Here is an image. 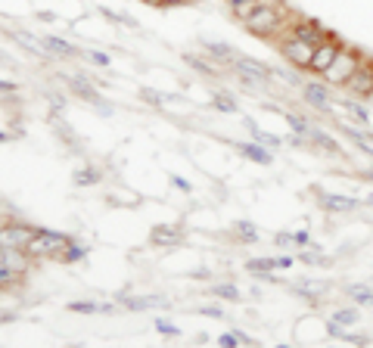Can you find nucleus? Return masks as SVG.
Here are the masks:
<instances>
[{
	"mask_svg": "<svg viewBox=\"0 0 373 348\" xmlns=\"http://www.w3.org/2000/svg\"><path fill=\"white\" fill-rule=\"evenodd\" d=\"M246 28L252 34H258V38H274V34H280L283 28L290 32V16H286V10H280V6L262 4L252 16L246 19Z\"/></svg>",
	"mask_w": 373,
	"mask_h": 348,
	"instance_id": "1",
	"label": "nucleus"
},
{
	"mask_svg": "<svg viewBox=\"0 0 373 348\" xmlns=\"http://www.w3.org/2000/svg\"><path fill=\"white\" fill-rule=\"evenodd\" d=\"M364 62V53L358 47H348V44H342V50L336 53L333 65L324 72V84L327 87H346L348 78L358 72V65Z\"/></svg>",
	"mask_w": 373,
	"mask_h": 348,
	"instance_id": "2",
	"label": "nucleus"
},
{
	"mask_svg": "<svg viewBox=\"0 0 373 348\" xmlns=\"http://www.w3.org/2000/svg\"><path fill=\"white\" fill-rule=\"evenodd\" d=\"M69 243L72 239L66 234H56V230H34L25 255L28 258H62L69 249Z\"/></svg>",
	"mask_w": 373,
	"mask_h": 348,
	"instance_id": "3",
	"label": "nucleus"
},
{
	"mask_svg": "<svg viewBox=\"0 0 373 348\" xmlns=\"http://www.w3.org/2000/svg\"><path fill=\"white\" fill-rule=\"evenodd\" d=\"M34 230H38V227L22 224V221L0 224V249H4V252H25L28 243H32V236H34Z\"/></svg>",
	"mask_w": 373,
	"mask_h": 348,
	"instance_id": "4",
	"label": "nucleus"
},
{
	"mask_svg": "<svg viewBox=\"0 0 373 348\" xmlns=\"http://www.w3.org/2000/svg\"><path fill=\"white\" fill-rule=\"evenodd\" d=\"M280 53H283L286 62H292L296 69H311V56H314V47H308L305 41L292 38L290 32H286V38H280Z\"/></svg>",
	"mask_w": 373,
	"mask_h": 348,
	"instance_id": "5",
	"label": "nucleus"
},
{
	"mask_svg": "<svg viewBox=\"0 0 373 348\" xmlns=\"http://www.w3.org/2000/svg\"><path fill=\"white\" fill-rule=\"evenodd\" d=\"M342 50V41H339V34H333L330 32L324 41L314 47V56H311V69L308 72H314V75H324V72L333 65V60H336V53Z\"/></svg>",
	"mask_w": 373,
	"mask_h": 348,
	"instance_id": "6",
	"label": "nucleus"
},
{
	"mask_svg": "<svg viewBox=\"0 0 373 348\" xmlns=\"http://www.w3.org/2000/svg\"><path fill=\"white\" fill-rule=\"evenodd\" d=\"M290 34H292V38H299V41H305L308 47H318V44L324 41L330 32L320 25L318 19H302V16H299V19L290 22Z\"/></svg>",
	"mask_w": 373,
	"mask_h": 348,
	"instance_id": "7",
	"label": "nucleus"
},
{
	"mask_svg": "<svg viewBox=\"0 0 373 348\" xmlns=\"http://www.w3.org/2000/svg\"><path fill=\"white\" fill-rule=\"evenodd\" d=\"M346 87L355 93V97H361V100L373 97V60H367V56H364V62L358 65V72L348 78Z\"/></svg>",
	"mask_w": 373,
	"mask_h": 348,
	"instance_id": "8",
	"label": "nucleus"
},
{
	"mask_svg": "<svg viewBox=\"0 0 373 348\" xmlns=\"http://www.w3.org/2000/svg\"><path fill=\"white\" fill-rule=\"evenodd\" d=\"M233 65H236V75H243V78H246V81L268 84V81H271V75H274V72H271L264 62L249 60V56H236V60H233Z\"/></svg>",
	"mask_w": 373,
	"mask_h": 348,
	"instance_id": "9",
	"label": "nucleus"
},
{
	"mask_svg": "<svg viewBox=\"0 0 373 348\" xmlns=\"http://www.w3.org/2000/svg\"><path fill=\"white\" fill-rule=\"evenodd\" d=\"M305 103L320 109V112H333V106H330V87L324 81H308L305 87Z\"/></svg>",
	"mask_w": 373,
	"mask_h": 348,
	"instance_id": "10",
	"label": "nucleus"
},
{
	"mask_svg": "<svg viewBox=\"0 0 373 348\" xmlns=\"http://www.w3.org/2000/svg\"><path fill=\"white\" fill-rule=\"evenodd\" d=\"M10 38L16 41V44H22V47L28 50V53L41 56V60H44V56L50 53V50H47V44H44V38H34V34L22 32V28H13V32H10Z\"/></svg>",
	"mask_w": 373,
	"mask_h": 348,
	"instance_id": "11",
	"label": "nucleus"
},
{
	"mask_svg": "<svg viewBox=\"0 0 373 348\" xmlns=\"http://www.w3.org/2000/svg\"><path fill=\"white\" fill-rule=\"evenodd\" d=\"M69 84H72V91H75L78 97H84V100H88V103H93V106L100 109V112H109V109L103 106V97H100V93L93 91V84H90V81H84V78H78V75H75Z\"/></svg>",
	"mask_w": 373,
	"mask_h": 348,
	"instance_id": "12",
	"label": "nucleus"
},
{
	"mask_svg": "<svg viewBox=\"0 0 373 348\" xmlns=\"http://www.w3.org/2000/svg\"><path fill=\"white\" fill-rule=\"evenodd\" d=\"M320 206L327 208V212H351V208L358 206L351 196H336V193H327L320 196Z\"/></svg>",
	"mask_w": 373,
	"mask_h": 348,
	"instance_id": "13",
	"label": "nucleus"
},
{
	"mask_svg": "<svg viewBox=\"0 0 373 348\" xmlns=\"http://www.w3.org/2000/svg\"><path fill=\"white\" fill-rule=\"evenodd\" d=\"M236 149H240L243 156H246L249 162H255V165H271V159H274L268 149L262 147V143H240Z\"/></svg>",
	"mask_w": 373,
	"mask_h": 348,
	"instance_id": "14",
	"label": "nucleus"
},
{
	"mask_svg": "<svg viewBox=\"0 0 373 348\" xmlns=\"http://www.w3.org/2000/svg\"><path fill=\"white\" fill-rule=\"evenodd\" d=\"M149 239H153L156 246H177V243H181V230H175V227H156Z\"/></svg>",
	"mask_w": 373,
	"mask_h": 348,
	"instance_id": "15",
	"label": "nucleus"
},
{
	"mask_svg": "<svg viewBox=\"0 0 373 348\" xmlns=\"http://www.w3.org/2000/svg\"><path fill=\"white\" fill-rule=\"evenodd\" d=\"M205 53L215 56V60H221V62H233L236 60V53L227 44H221V41H205Z\"/></svg>",
	"mask_w": 373,
	"mask_h": 348,
	"instance_id": "16",
	"label": "nucleus"
},
{
	"mask_svg": "<svg viewBox=\"0 0 373 348\" xmlns=\"http://www.w3.org/2000/svg\"><path fill=\"white\" fill-rule=\"evenodd\" d=\"M308 140H311V143H318V147L324 149V152H339V143H336L333 137H327L324 130H318V128H311V130H308Z\"/></svg>",
	"mask_w": 373,
	"mask_h": 348,
	"instance_id": "17",
	"label": "nucleus"
},
{
	"mask_svg": "<svg viewBox=\"0 0 373 348\" xmlns=\"http://www.w3.org/2000/svg\"><path fill=\"white\" fill-rule=\"evenodd\" d=\"M246 267L258 277H271V271H277V258H252Z\"/></svg>",
	"mask_w": 373,
	"mask_h": 348,
	"instance_id": "18",
	"label": "nucleus"
},
{
	"mask_svg": "<svg viewBox=\"0 0 373 348\" xmlns=\"http://www.w3.org/2000/svg\"><path fill=\"white\" fill-rule=\"evenodd\" d=\"M249 125V130H252V137H255V143H262L264 149H277L280 147V137H274V134H268V130H258L252 121H246Z\"/></svg>",
	"mask_w": 373,
	"mask_h": 348,
	"instance_id": "19",
	"label": "nucleus"
},
{
	"mask_svg": "<svg viewBox=\"0 0 373 348\" xmlns=\"http://www.w3.org/2000/svg\"><path fill=\"white\" fill-rule=\"evenodd\" d=\"M44 44H47L50 50H53L56 56H75V47H72L69 41H62V38H53V34H47Z\"/></svg>",
	"mask_w": 373,
	"mask_h": 348,
	"instance_id": "20",
	"label": "nucleus"
},
{
	"mask_svg": "<svg viewBox=\"0 0 373 348\" xmlns=\"http://www.w3.org/2000/svg\"><path fill=\"white\" fill-rule=\"evenodd\" d=\"M100 178H103V174L88 165V168H81V171L75 174V184H78V187H93V184H100Z\"/></svg>",
	"mask_w": 373,
	"mask_h": 348,
	"instance_id": "21",
	"label": "nucleus"
},
{
	"mask_svg": "<svg viewBox=\"0 0 373 348\" xmlns=\"http://www.w3.org/2000/svg\"><path fill=\"white\" fill-rule=\"evenodd\" d=\"M258 6H262V0H243V4H236V6H233V16L246 22V19H249V16H252V13L258 10Z\"/></svg>",
	"mask_w": 373,
	"mask_h": 348,
	"instance_id": "22",
	"label": "nucleus"
},
{
	"mask_svg": "<svg viewBox=\"0 0 373 348\" xmlns=\"http://www.w3.org/2000/svg\"><path fill=\"white\" fill-rule=\"evenodd\" d=\"M351 323H358V311L355 308H339L333 314V326H351Z\"/></svg>",
	"mask_w": 373,
	"mask_h": 348,
	"instance_id": "23",
	"label": "nucleus"
},
{
	"mask_svg": "<svg viewBox=\"0 0 373 348\" xmlns=\"http://www.w3.org/2000/svg\"><path fill=\"white\" fill-rule=\"evenodd\" d=\"M212 293L218 295V299H240V289H236L233 283H218V286H212Z\"/></svg>",
	"mask_w": 373,
	"mask_h": 348,
	"instance_id": "24",
	"label": "nucleus"
},
{
	"mask_svg": "<svg viewBox=\"0 0 373 348\" xmlns=\"http://www.w3.org/2000/svg\"><path fill=\"white\" fill-rule=\"evenodd\" d=\"M240 342H249L243 333H221V336H218V345L221 348H236Z\"/></svg>",
	"mask_w": 373,
	"mask_h": 348,
	"instance_id": "25",
	"label": "nucleus"
},
{
	"mask_svg": "<svg viewBox=\"0 0 373 348\" xmlns=\"http://www.w3.org/2000/svg\"><path fill=\"white\" fill-rule=\"evenodd\" d=\"M348 295H351V299H355L358 304H373V293H370L367 286H351Z\"/></svg>",
	"mask_w": 373,
	"mask_h": 348,
	"instance_id": "26",
	"label": "nucleus"
},
{
	"mask_svg": "<svg viewBox=\"0 0 373 348\" xmlns=\"http://www.w3.org/2000/svg\"><path fill=\"white\" fill-rule=\"evenodd\" d=\"M186 65H193L196 72H203V75H215V65L212 62H205V60H199V56H184Z\"/></svg>",
	"mask_w": 373,
	"mask_h": 348,
	"instance_id": "27",
	"label": "nucleus"
},
{
	"mask_svg": "<svg viewBox=\"0 0 373 348\" xmlns=\"http://www.w3.org/2000/svg\"><path fill=\"white\" fill-rule=\"evenodd\" d=\"M84 255H88V249H84L81 243H69V249H66V255H62V261H81Z\"/></svg>",
	"mask_w": 373,
	"mask_h": 348,
	"instance_id": "28",
	"label": "nucleus"
},
{
	"mask_svg": "<svg viewBox=\"0 0 373 348\" xmlns=\"http://www.w3.org/2000/svg\"><path fill=\"white\" fill-rule=\"evenodd\" d=\"M283 115H286V121L292 125V130H296V134H308V130H311V128H308V121L302 119V115H292V112H283Z\"/></svg>",
	"mask_w": 373,
	"mask_h": 348,
	"instance_id": "29",
	"label": "nucleus"
},
{
	"mask_svg": "<svg viewBox=\"0 0 373 348\" xmlns=\"http://www.w3.org/2000/svg\"><path fill=\"white\" fill-rule=\"evenodd\" d=\"M236 234H240V239H246V243H252V239H258V230H255L249 221H240V224H236Z\"/></svg>",
	"mask_w": 373,
	"mask_h": 348,
	"instance_id": "30",
	"label": "nucleus"
},
{
	"mask_svg": "<svg viewBox=\"0 0 373 348\" xmlns=\"http://www.w3.org/2000/svg\"><path fill=\"white\" fill-rule=\"evenodd\" d=\"M140 97H147V103H149V106H162L165 100H168V97H165V93L153 91V87H143V91H140Z\"/></svg>",
	"mask_w": 373,
	"mask_h": 348,
	"instance_id": "31",
	"label": "nucleus"
},
{
	"mask_svg": "<svg viewBox=\"0 0 373 348\" xmlns=\"http://www.w3.org/2000/svg\"><path fill=\"white\" fill-rule=\"evenodd\" d=\"M212 106H215V109H221V112H236V109H240L231 97H224V93H221V97H215V100H212Z\"/></svg>",
	"mask_w": 373,
	"mask_h": 348,
	"instance_id": "32",
	"label": "nucleus"
},
{
	"mask_svg": "<svg viewBox=\"0 0 373 348\" xmlns=\"http://www.w3.org/2000/svg\"><path fill=\"white\" fill-rule=\"evenodd\" d=\"M346 109H348L351 115H355L358 121H361V125H370V115H367V109H364V106H358V103H346Z\"/></svg>",
	"mask_w": 373,
	"mask_h": 348,
	"instance_id": "33",
	"label": "nucleus"
},
{
	"mask_svg": "<svg viewBox=\"0 0 373 348\" xmlns=\"http://www.w3.org/2000/svg\"><path fill=\"white\" fill-rule=\"evenodd\" d=\"M69 311H75V314H90V311H100V304H93V302H72Z\"/></svg>",
	"mask_w": 373,
	"mask_h": 348,
	"instance_id": "34",
	"label": "nucleus"
},
{
	"mask_svg": "<svg viewBox=\"0 0 373 348\" xmlns=\"http://www.w3.org/2000/svg\"><path fill=\"white\" fill-rule=\"evenodd\" d=\"M125 304H128V308H134V311H143V308H153L156 299H128Z\"/></svg>",
	"mask_w": 373,
	"mask_h": 348,
	"instance_id": "35",
	"label": "nucleus"
},
{
	"mask_svg": "<svg viewBox=\"0 0 373 348\" xmlns=\"http://www.w3.org/2000/svg\"><path fill=\"white\" fill-rule=\"evenodd\" d=\"M156 330H159V333H165V336H177V333H181V330H177V326H171L168 321H159V323H156Z\"/></svg>",
	"mask_w": 373,
	"mask_h": 348,
	"instance_id": "36",
	"label": "nucleus"
},
{
	"mask_svg": "<svg viewBox=\"0 0 373 348\" xmlns=\"http://www.w3.org/2000/svg\"><path fill=\"white\" fill-rule=\"evenodd\" d=\"M90 62H97V65H109V56H106V53H97V50H90Z\"/></svg>",
	"mask_w": 373,
	"mask_h": 348,
	"instance_id": "37",
	"label": "nucleus"
},
{
	"mask_svg": "<svg viewBox=\"0 0 373 348\" xmlns=\"http://www.w3.org/2000/svg\"><path fill=\"white\" fill-rule=\"evenodd\" d=\"M0 93H4V97L16 93V84H13V81H4V78H0Z\"/></svg>",
	"mask_w": 373,
	"mask_h": 348,
	"instance_id": "38",
	"label": "nucleus"
},
{
	"mask_svg": "<svg viewBox=\"0 0 373 348\" xmlns=\"http://www.w3.org/2000/svg\"><path fill=\"white\" fill-rule=\"evenodd\" d=\"M292 243H299V246H308V234H305V230H299V234H292Z\"/></svg>",
	"mask_w": 373,
	"mask_h": 348,
	"instance_id": "39",
	"label": "nucleus"
},
{
	"mask_svg": "<svg viewBox=\"0 0 373 348\" xmlns=\"http://www.w3.org/2000/svg\"><path fill=\"white\" fill-rule=\"evenodd\" d=\"M262 4H268V6H280V10H286V6H290V0H262Z\"/></svg>",
	"mask_w": 373,
	"mask_h": 348,
	"instance_id": "40",
	"label": "nucleus"
},
{
	"mask_svg": "<svg viewBox=\"0 0 373 348\" xmlns=\"http://www.w3.org/2000/svg\"><path fill=\"white\" fill-rule=\"evenodd\" d=\"M171 184H175L177 190H186V193H190V184H186V180H181V178H171Z\"/></svg>",
	"mask_w": 373,
	"mask_h": 348,
	"instance_id": "41",
	"label": "nucleus"
},
{
	"mask_svg": "<svg viewBox=\"0 0 373 348\" xmlns=\"http://www.w3.org/2000/svg\"><path fill=\"white\" fill-rule=\"evenodd\" d=\"M38 19H41V22H56V13L44 10V13H38Z\"/></svg>",
	"mask_w": 373,
	"mask_h": 348,
	"instance_id": "42",
	"label": "nucleus"
},
{
	"mask_svg": "<svg viewBox=\"0 0 373 348\" xmlns=\"http://www.w3.org/2000/svg\"><path fill=\"white\" fill-rule=\"evenodd\" d=\"M203 314H209V317H221V308H203Z\"/></svg>",
	"mask_w": 373,
	"mask_h": 348,
	"instance_id": "43",
	"label": "nucleus"
},
{
	"mask_svg": "<svg viewBox=\"0 0 373 348\" xmlns=\"http://www.w3.org/2000/svg\"><path fill=\"white\" fill-rule=\"evenodd\" d=\"M143 4H149V6H165V0H143Z\"/></svg>",
	"mask_w": 373,
	"mask_h": 348,
	"instance_id": "44",
	"label": "nucleus"
},
{
	"mask_svg": "<svg viewBox=\"0 0 373 348\" xmlns=\"http://www.w3.org/2000/svg\"><path fill=\"white\" fill-rule=\"evenodd\" d=\"M175 4H184V0H165V6H175Z\"/></svg>",
	"mask_w": 373,
	"mask_h": 348,
	"instance_id": "45",
	"label": "nucleus"
},
{
	"mask_svg": "<svg viewBox=\"0 0 373 348\" xmlns=\"http://www.w3.org/2000/svg\"><path fill=\"white\" fill-rule=\"evenodd\" d=\"M6 140H10V137H6V134H4V130H0V143H6Z\"/></svg>",
	"mask_w": 373,
	"mask_h": 348,
	"instance_id": "46",
	"label": "nucleus"
},
{
	"mask_svg": "<svg viewBox=\"0 0 373 348\" xmlns=\"http://www.w3.org/2000/svg\"><path fill=\"white\" fill-rule=\"evenodd\" d=\"M227 4H231V6H236V4H243V0H227Z\"/></svg>",
	"mask_w": 373,
	"mask_h": 348,
	"instance_id": "47",
	"label": "nucleus"
},
{
	"mask_svg": "<svg viewBox=\"0 0 373 348\" xmlns=\"http://www.w3.org/2000/svg\"><path fill=\"white\" fill-rule=\"evenodd\" d=\"M277 348H290V345H277Z\"/></svg>",
	"mask_w": 373,
	"mask_h": 348,
	"instance_id": "48",
	"label": "nucleus"
},
{
	"mask_svg": "<svg viewBox=\"0 0 373 348\" xmlns=\"http://www.w3.org/2000/svg\"><path fill=\"white\" fill-rule=\"evenodd\" d=\"M184 4H190V0H184Z\"/></svg>",
	"mask_w": 373,
	"mask_h": 348,
	"instance_id": "49",
	"label": "nucleus"
}]
</instances>
